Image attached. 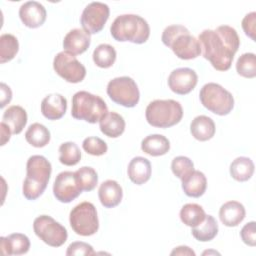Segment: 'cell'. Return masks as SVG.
<instances>
[{
    "label": "cell",
    "mask_w": 256,
    "mask_h": 256,
    "mask_svg": "<svg viewBox=\"0 0 256 256\" xmlns=\"http://www.w3.org/2000/svg\"><path fill=\"white\" fill-rule=\"evenodd\" d=\"M203 57L218 71L230 69L235 53L240 46L237 31L229 25L218 26L215 30L205 29L198 37Z\"/></svg>",
    "instance_id": "6da1fadb"
},
{
    "label": "cell",
    "mask_w": 256,
    "mask_h": 256,
    "mask_svg": "<svg viewBox=\"0 0 256 256\" xmlns=\"http://www.w3.org/2000/svg\"><path fill=\"white\" fill-rule=\"evenodd\" d=\"M26 171L22 193L26 199L36 200L47 187L52 172L51 163L42 155H33L27 160Z\"/></svg>",
    "instance_id": "7a4b0ae2"
},
{
    "label": "cell",
    "mask_w": 256,
    "mask_h": 256,
    "mask_svg": "<svg viewBox=\"0 0 256 256\" xmlns=\"http://www.w3.org/2000/svg\"><path fill=\"white\" fill-rule=\"evenodd\" d=\"M161 40L163 44L173 51V53L182 60H191L201 54V46L189 30L183 25L167 26L162 33Z\"/></svg>",
    "instance_id": "3957f363"
},
{
    "label": "cell",
    "mask_w": 256,
    "mask_h": 256,
    "mask_svg": "<svg viewBox=\"0 0 256 256\" xmlns=\"http://www.w3.org/2000/svg\"><path fill=\"white\" fill-rule=\"evenodd\" d=\"M110 33L116 41L143 44L150 36V27L139 15L123 14L117 16L112 22Z\"/></svg>",
    "instance_id": "277c9868"
},
{
    "label": "cell",
    "mask_w": 256,
    "mask_h": 256,
    "mask_svg": "<svg viewBox=\"0 0 256 256\" xmlns=\"http://www.w3.org/2000/svg\"><path fill=\"white\" fill-rule=\"evenodd\" d=\"M145 117L147 122L153 127L169 128L181 121L183 108L176 100L157 99L148 104Z\"/></svg>",
    "instance_id": "5b68a950"
},
{
    "label": "cell",
    "mask_w": 256,
    "mask_h": 256,
    "mask_svg": "<svg viewBox=\"0 0 256 256\" xmlns=\"http://www.w3.org/2000/svg\"><path fill=\"white\" fill-rule=\"evenodd\" d=\"M106 113L108 107L100 96L87 91H78L73 95L71 108L73 118L93 124L99 122Z\"/></svg>",
    "instance_id": "8992f818"
},
{
    "label": "cell",
    "mask_w": 256,
    "mask_h": 256,
    "mask_svg": "<svg viewBox=\"0 0 256 256\" xmlns=\"http://www.w3.org/2000/svg\"><path fill=\"white\" fill-rule=\"evenodd\" d=\"M199 98L206 109L219 116L229 114L234 107L232 94L220 84L214 82L207 83L201 88Z\"/></svg>",
    "instance_id": "52a82bcc"
},
{
    "label": "cell",
    "mask_w": 256,
    "mask_h": 256,
    "mask_svg": "<svg viewBox=\"0 0 256 256\" xmlns=\"http://www.w3.org/2000/svg\"><path fill=\"white\" fill-rule=\"evenodd\" d=\"M70 226L80 236H91L99 229L97 210L91 202H81L76 205L69 215Z\"/></svg>",
    "instance_id": "ba28073f"
},
{
    "label": "cell",
    "mask_w": 256,
    "mask_h": 256,
    "mask_svg": "<svg viewBox=\"0 0 256 256\" xmlns=\"http://www.w3.org/2000/svg\"><path fill=\"white\" fill-rule=\"evenodd\" d=\"M109 98L118 105L132 108L140 99V92L136 82L128 76L116 77L109 81L107 85Z\"/></svg>",
    "instance_id": "9c48e42d"
},
{
    "label": "cell",
    "mask_w": 256,
    "mask_h": 256,
    "mask_svg": "<svg viewBox=\"0 0 256 256\" xmlns=\"http://www.w3.org/2000/svg\"><path fill=\"white\" fill-rule=\"evenodd\" d=\"M33 230L40 240L51 247L62 246L68 238L66 228L48 215H40L35 218Z\"/></svg>",
    "instance_id": "30bf717a"
},
{
    "label": "cell",
    "mask_w": 256,
    "mask_h": 256,
    "mask_svg": "<svg viewBox=\"0 0 256 256\" xmlns=\"http://www.w3.org/2000/svg\"><path fill=\"white\" fill-rule=\"evenodd\" d=\"M53 69L69 83H79L86 76V69L78 59L65 51L59 52L53 60Z\"/></svg>",
    "instance_id": "8fae6325"
},
{
    "label": "cell",
    "mask_w": 256,
    "mask_h": 256,
    "mask_svg": "<svg viewBox=\"0 0 256 256\" xmlns=\"http://www.w3.org/2000/svg\"><path fill=\"white\" fill-rule=\"evenodd\" d=\"M110 10L107 4L102 2H91L88 4L80 17L83 30L88 34L99 33L109 18Z\"/></svg>",
    "instance_id": "7c38bea8"
},
{
    "label": "cell",
    "mask_w": 256,
    "mask_h": 256,
    "mask_svg": "<svg viewBox=\"0 0 256 256\" xmlns=\"http://www.w3.org/2000/svg\"><path fill=\"white\" fill-rule=\"evenodd\" d=\"M82 193L75 172L63 171L56 176L53 184V194L62 203H70Z\"/></svg>",
    "instance_id": "4fadbf2b"
},
{
    "label": "cell",
    "mask_w": 256,
    "mask_h": 256,
    "mask_svg": "<svg viewBox=\"0 0 256 256\" xmlns=\"http://www.w3.org/2000/svg\"><path fill=\"white\" fill-rule=\"evenodd\" d=\"M198 82L196 72L191 68L174 69L168 77V86L176 94L186 95L190 93Z\"/></svg>",
    "instance_id": "5bb4252c"
},
{
    "label": "cell",
    "mask_w": 256,
    "mask_h": 256,
    "mask_svg": "<svg viewBox=\"0 0 256 256\" xmlns=\"http://www.w3.org/2000/svg\"><path fill=\"white\" fill-rule=\"evenodd\" d=\"M47 12L45 7L37 1H28L19 8V17L22 23L28 28H38L46 20Z\"/></svg>",
    "instance_id": "9a60e30c"
},
{
    "label": "cell",
    "mask_w": 256,
    "mask_h": 256,
    "mask_svg": "<svg viewBox=\"0 0 256 256\" xmlns=\"http://www.w3.org/2000/svg\"><path fill=\"white\" fill-rule=\"evenodd\" d=\"M90 34L83 29L75 28L70 30L65 35L63 40V48L65 52L75 56L84 53L90 46Z\"/></svg>",
    "instance_id": "2e32d148"
},
{
    "label": "cell",
    "mask_w": 256,
    "mask_h": 256,
    "mask_svg": "<svg viewBox=\"0 0 256 256\" xmlns=\"http://www.w3.org/2000/svg\"><path fill=\"white\" fill-rule=\"evenodd\" d=\"M67 110V100L59 93L47 95L41 102V113L48 120H58Z\"/></svg>",
    "instance_id": "e0dca14e"
},
{
    "label": "cell",
    "mask_w": 256,
    "mask_h": 256,
    "mask_svg": "<svg viewBox=\"0 0 256 256\" xmlns=\"http://www.w3.org/2000/svg\"><path fill=\"white\" fill-rule=\"evenodd\" d=\"M0 248L4 255H22L29 251L30 240L22 233H13L0 238Z\"/></svg>",
    "instance_id": "ac0fdd59"
},
{
    "label": "cell",
    "mask_w": 256,
    "mask_h": 256,
    "mask_svg": "<svg viewBox=\"0 0 256 256\" xmlns=\"http://www.w3.org/2000/svg\"><path fill=\"white\" fill-rule=\"evenodd\" d=\"M98 197L105 208L116 207L123 197L122 187L115 180H106L98 189Z\"/></svg>",
    "instance_id": "d6986e66"
},
{
    "label": "cell",
    "mask_w": 256,
    "mask_h": 256,
    "mask_svg": "<svg viewBox=\"0 0 256 256\" xmlns=\"http://www.w3.org/2000/svg\"><path fill=\"white\" fill-rule=\"evenodd\" d=\"M245 215V208L238 201H228L219 209V218L227 227L238 226L244 220Z\"/></svg>",
    "instance_id": "ffe728a7"
},
{
    "label": "cell",
    "mask_w": 256,
    "mask_h": 256,
    "mask_svg": "<svg viewBox=\"0 0 256 256\" xmlns=\"http://www.w3.org/2000/svg\"><path fill=\"white\" fill-rule=\"evenodd\" d=\"M151 163L147 158L137 156L134 157L128 164V177L136 185L146 183L151 177Z\"/></svg>",
    "instance_id": "44dd1931"
},
{
    "label": "cell",
    "mask_w": 256,
    "mask_h": 256,
    "mask_svg": "<svg viewBox=\"0 0 256 256\" xmlns=\"http://www.w3.org/2000/svg\"><path fill=\"white\" fill-rule=\"evenodd\" d=\"M1 122L10 129L12 134H19L27 124V113L21 106H10L4 111Z\"/></svg>",
    "instance_id": "7402d4cb"
},
{
    "label": "cell",
    "mask_w": 256,
    "mask_h": 256,
    "mask_svg": "<svg viewBox=\"0 0 256 256\" xmlns=\"http://www.w3.org/2000/svg\"><path fill=\"white\" fill-rule=\"evenodd\" d=\"M182 181V189L189 197L198 198L202 196L207 188V179L203 172L194 170Z\"/></svg>",
    "instance_id": "603a6c76"
},
{
    "label": "cell",
    "mask_w": 256,
    "mask_h": 256,
    "mask_svg": "<svg viewBox=\"0 0 256 256\" xmlns=\"http://www.w3.org/2000/svg\"><path fill=\"white\" fill-rule=\"evenodd\" d=\"M125 120L116 112L106 113L99 121L101 132L110 138H117L125 130Z\"/></svg>",
    "instance_id": "cb8c5ba5"
},
{
    "label": "cell",
    "mask_w": 256,
    "mask_h": 256,
    "mask_svg": "<svg viewBox=\"0 0 256 256\" xmlns=\"http://www.w3.org/2000/svg\"><path fill=\"white\" fill-rule=\"evenodd\" d=\"M214 121L205 115H199L195 117L190 124V132L192 136L199 141L210 140L215 134Z\"/></svg>",
    "instance_id": "d4e9b609"
},
{
    "label": "cell",
    "mask_w": 256,
    "mask_h": 256,
    "mask_svg": "<svg viewBox=\"0 0 256 256\" xmlns=\"http://www.w3.org/2000/svg\"><path fill=\"white\" fill-rule=\"evenodd\" d=\"M170 149L169 140L161 134L146 136L141 142V150L153 157L165 155Z\"/></svg>",
    "instance_id": "484cf974"
},
{
    "label": "cell",
    "mask_w": 256,
    "mask_h": 256,
    "mask_svg": "<svg viewBox=\"0 0 256 256\" xmlns=\"http://www.w3.org/2000/svg\"><path fill=\"white\" fill-rule=\"evenodd\" d=\"M254 173L253 161L244 156L237 157L230 164V175L232 178L239 182L248 181Z\"/></svg>",
    "instance_id": "4316f807"
},
{
    "label": "cell",
    "mask_w": 256,
    "mask_h": 256,
    "mask_svg": "<svg viewBox=\"0 0 256 256\" xmlns=\"http://www.w3.org/2000/svg\"><path fill=\"white\" fill-rule=\"evenodd\" d=\"M193 237L200 242H207L214 239L218 233V224L212 215H206L204 221L199 225L192 227Z\"/></svg>",
    "instance_id": "83f0119b"
},
{
    "label": "cell",
    "mask_w": 256,
    "mask_h": 256,
    "mask_svg": "<svg viewBox=\"0 0 256 256\" xmlns=\"http://www.w3.org/2000/svg\"><path fill=\"white\" fill-rule=\"evenodd\" d=\"M50 138V131L40 123L31 124L25 132L26 141L36 148H42L46 146L49 143Z\"/></svg>",
    "instance_id": "f1b7e54d"
},
{
    "label": "cell",
    "mask_w": 256,
    "mask_h": 256,
    "mask_svg": "<svg viewBox=\"0 0 256 256\" xmlns=\"http://www.w3.org/2000/svg\"><path fill=\"white\" fill-rule=\"evenodd\" d=\"M205 217L206 213L204 209L196 203H187L180 210L181 221L191 228L202 223Z\"/></svg>",
    "instance_id": "f546056e"
},
{
    "label": "cell",
    "mask_w": 256,
    "mask_h": 256,
    "mask_svg": "<svg viewBox=\"0 0 256 256\" xmlns=\"http://www.w3.org/2000/svg\"><path fill=\"white\" fill-rule=\"evenodd\" d=\"M116 50L109 44H100L93 51V61L100 68L111 67L116 60Z\"/></svg>",
    "instance_id": "4dcf8cb0"
},
{
    "label": "cell",
    "mask_w": 256,
    "mask_h": 256,
    "mask_svg": "<svg viewBox=\"0 0 256 256\" xmlns=\"http://www.w3.org/2000/svg\"><path fill=\"white\" fill-rule=\"evenodd\" d=\"M19 50L17 38L9 33L0 36V63H6L12 60Z\"/></svg>",
    "instance_id": "1f68e13d"
},
{
    "label": "cell",
    "mask_w": 256,
    "mask_h": 256,
    "mask_svg": "<svg viewBox=\"0 0 256 256\" xmlns=\"http://www.w3.org/2000/svg\"><path fill=\"white\" fill-rule=\"evenodd\" d=\"M81 159L79 147L74 142L62 143L59 147V161L66 166H74Z\"/></svg>",
    "instance_id": "d6a6232c"
},
{
    "label": "cell",
    "mask_w": 256,
    "mask_h": 256,
    "mask_svg": "<svg viewBox=\"0 0 256 256\" xmlns=\"http://www.w3.org/2000/svg\"><path fill=\"white\" fill-rule=\"evenodd\" d=\"M75 176L82 191H92L98 183L97 172L88 166H83L75 171Z\"/></svg>",
    "instance_id": "836d02e7"
},
{
    "label": "cell",
    "mask_w": 256,
    "mask_h": 256,
    "mask_svg": "<svg viewBox=\"0 0 256 256\" xmlns=\"http://www.w3.org/2000/svg\"><path fill=\"white\" fill-rule=\"evenodd\" d=\"M237 73L245 78H254L256 76V56L254 53L242 54L236 62Z\"/></svg>",
    "instance_id": "e575fe53"
},
{
    "label": "cell",
    "mask_w": 256,
    "mask_h": 256,
    "mask_svg": "<svg viewBox=\"0 0 256 256\" xmlns=\"http://www.w3.org/2000/svg\"><path fill=\"white\" fill-rule=\"evenodd\" d=\"M171 170L176 177L183 180L194 171V164L192 160L186 156H177L172 160Z\"/></svg>",
    "instance_id": "d590c367"
},
{
    "label": "cell",
    "mask_w": 256,
    "mask_h": 256,
    "mask_svg": "<svg viewBox=\"0 0 256 256\" xmlns=\"http://www.w3.org/2000/svg\"><path fill=\"white\" fill-rule=\"evenodd\" d=\"M84 151L93 156H101L108 150V146L104 140L99 137L91 136L84 139L82 143Z\"/></svg>",
    "instance_id": "8d00e7d4"
},
{
    "label": "cell",
    "mask_w": 256,
    "mask_h": 256,
    "mask_svg": "<svg viewBox=\"0 0 256 256\" xmlns=\"http://www.w3.org/2000/svg\"><path fill=\"white\" fill-rule=\"evenodd\" d=\"M95 251L93 247L85 242L76 241L72 242L66 251L67 256H74V255H94Z\"/></svg>",
    "instance_id": "74e56055"
},
{
    "label": "cell",
    "mask_w": 256,
    "mask_h": 256,
    "mask_svg": "<svg viewBox=\"0 0 256 256\" xmlns=\"http://www.w3.org/2000/svg\"><path fill=\"white\" fill-rule=\"evenodd\" d=\"M255 224H256L255 221L248 222L243 226V228L240 231V237L242 241L251 247H254L256 245Z\"/></svg>",
    "instance_id": "f35d334b"
},
{
    "label": "cell",
    "mask_w": 256,
    "mask_h": 256,
    "mask_svg": "<svg viewBox=\"0 0 256 256\" xmlns=\"http://www.w3.org/2000/svg\"><path fill=\"white\" fill-rule=\"evenodd\" d=\"M242 28L245 34L250 37L253 41L256 40L255 33H256V13L251 12L247 14L242 20Z\"/></svg>",
    "instance_id": "ab89813d"
},
{
    "label": "cell",
    "mask_w": 256,
    "mask_h": 256,
    "mask_svg": "<svg viewBox=\"0 0 256 256\" xmlns=\"http://www.w3.org/2000/svg\"><path fill=\"white\" fill-rule=\"evenodd\" d=\"M0 87H1V105L0 106L1 108H4L5 105H7L12 99V91L10 87L3 82L0 84Z\"/></svg>",
    "instance_id": "60d3db41"
},
{
    "label": "cell",
    "mask_w": 256,
    "mask_h": 256,
    "mask_svg": "<svg viewBox=\"0 0 256 256\" xmlns=\"http://www.w3.org/2000/svg\"><path fill=\"white\" fill-rule=\"evenodd\" d=\"M171 255H190L195 256V252L188 246H178L172 252Z\"/></svg>",
    "instance_id": "b9f144b4"
},
{
    "label": "cell",
    "mask_w": 256,
    "mask_h": 256,
    "mask_svg": "<svg viewBox=\"0 0 256 256\" xmlns=\"http://www.w3.org/2000/svg\"><path fill=\"white\" fill-rule=\"evenodd\" d=\"M0 127H1V146H3L6 144V142H8L10 140V135L12 133H11L10 129L3 122H1Z\"/></svg>",
    "instance_id": "7bdbcfd3"
}]
</instances>
